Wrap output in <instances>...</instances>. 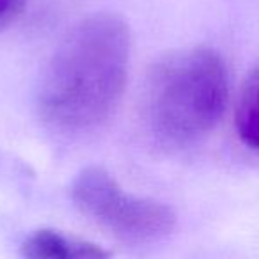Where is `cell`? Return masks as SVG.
Segmentation results:
<instances>
[{
	"label": "cell",
	"instance_id": "8992f818",
	"mask_svg": "<svg viewBox=\"0 0 259 259\" xmlns=\"http://www.w3.org/2000/svg\"><path fill=\"white\" fill-rule=\"evenodd\" d=\"M27 4L29 0H0V32L18 20Z\"/></svg>",
	"mask_w": 259,
	"mask_h": 259
},
{
	"label": "cell",
	"instance_id": "6da1fadb",
	"mask_svg": "<svg viewBox=\"0 0 259 259\" xmlns=\"http://www.w3.org/2000/svg\"><path fill=\"white\" fill-rule=\"evenodd\" d=\"M130 43L128 23L110 13L91 15L68 30L37 87L43 121L64 134L103 124L124 93Z\"/></svg>",
	"mask_w": 259,
	"mask_h": 259
},
{
	"label": "cell",
	"instance_id": "277c9868",
	"mask_svg": "<svg viewBox=\"0 0 259 259\" xmlns=\"http://www.w3.org/2000/svg\"><path fill=\"white\" fill-rule=\"evenodd\" d=\"M22 259H110L103 247L55 229H37L23 240Z\"/></svg>",
	"mask_w": 259,
	"mask_h": 259
},
{
	"label": "cell",
	"instance_id": "5b68a950",
	"mask_svg": "<svg viewBox=\"0 0 259 259\" xmlns=\"http://www.w3.org/2000/svg\"><path fill=\"white\" fill-rule=\"evenodd\" d=\"M238 139L248 149L259 153V64L247 75L234 108Z\"/></svg>",
	"mask_w": 259,
	"mask_h": 259
},
{
	"label": "cell",
	"instance_id": "3957f363",
	"mask_svg": "<svg viewBox=\"0 0 259 259\" xmlns=\"http://www.w3.org/2000/svg\"><path fill=\"white\" fill-rule=\"evenodd\" d=\"M75 206L108 234L128 243H151L176 227L170 206L132 195L103 167H85L71 181Z\"/></svg>",
	"mask_w": 259,
	"mask_h": 259
},
{
	"label": "cell",
	"instance_id": "7a4b0ae2",
	"mask_svg": "<svg viewBox=\"0 0 259 259\" xmlns=\"http://www.w3.org/2000/svg\"><path fill=\"white\" fill-rule=\"evenodd\" d=\"M229 98L222 55L209 47L181 48L153 62L141 93V121L163 151L204 141L220 122Z\"/></svg>",
	"mask_w": 259,
	"mask_h": 259
}]
</instances>
